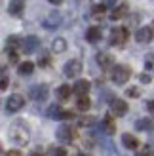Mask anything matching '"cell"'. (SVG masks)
<instances>
[{"label":"cell","mask_w":154,"mask_h":156,"mask_svg":"<svg viewBox=\"0 0 154 156\" xmlns=\"http://www.w3.org/2000/svg\"><path fill=\"white\" fill-rule=\"evenodd\" d=\"M8 137H10V141L13 145H17V147H23V145H27L29 143V129L25 124H21V122H15L10 126V129H8Z\"/></svg>","instance_id":"cell-1"},{"label":"cell","mask_w":154,"mask_h":156,"mask_svg":"<svg viewBox=\"0 0 154 156\" xmlns=\"http://www.w3.org/2000/svg\"><path fill=\"white\" fill-rule=\"evenodd\" d=\"M129 76H131V69L128 65H112L110 67V78H112L114 84L124 86L129 80Z\"/></svg>","instance_id":"cell-2"},{"label":"cell","mask_w":154,"mask_h":156,"mask_svg":"<svg viewBox=\"0 0 154 156\" xmlns=\"http://www.w3.org/2000/svg\"><path fill=\"white\" fill-rule=\"evenodd\" d=\"M128 38H129V30L126 27H116L110 33V44L116 46V48H122L128 42Z\"/></svg>","instance_id":"cell-3"},{"label":"cell","mask_w":154,"mask_h":156,"mask_svg":"<svg viewBox=\"0 0 154 156\" xmlns=\"http://www.w3.org/2000/svg\"><path fill=\"white\" fill-rule=\"evenodd\" d=\"M29 95L33 97L36 103H44V101L48 99V95H50V90H48V86H46V84L30 86V88H29Z\"/></svg>","instance_id":"cell-4"},{"label":"cell","mask_w":154,"mask_h":156,"mask_svg":"<svg viewBox=\"0 0 154 156\" xmlns=\"http://www.w3.org/2000/svg\"><path fill=\"white\" fill-rule=\"evenodd\" d=\"M48 116L51 120H68V118H74V112L72 111H65L61 105H51L48 108Z\"/></svg>","instance_id":"cell-5"},{"label":"cell","mask_w":154,"mask_h":156,"mask_svg":"<svg viewBox=\"0 0 154 156\" xmlns=\"http://www.w3.org/2000/svg\"><path fill=\"white\" fill-rule=\"evenodd\" d=\"M23 107H25V99H23V95H19V93H12V95L8 97V101H6V111L10 114L21 111Z\"/></svg>","instance_id":"cell-6"},{"label":"cell","mask_w":154,"mask_h":156,"mask_svg":"<svg viewBox=\"0 0 154 156\" xmlns=\"http://www.w3.org/2000/svg\"><path fill=\"white\" fill-rule=\"evenodd\" d=\"M55 135H57V139L61 143H71L74 139V128L71 124H61L57 128V131H55Z\"/></svg>","instance_id":"cell-7"},{"label":"cell","mask_w":154,"mask_h":156,"mask_svg":"<svg viewBox=\"0 0 154 156\" xmlns=\"http://www.w3.org/2000/svg\"><path fill=\"white\" fill-rule=\"evenodd\" d=\"M82 73V63L78 59H71V61H67L65 67H63V74L67 78H76Z\"/></svg>","instance_id":"cell-8"},{"label":"cell","mask_w":154,"mask_h":156,"mask_svg":"<svg viewBox=\"0 0 154 156\" xmlns=\"http://www.w3.org/2000/svg\"><path fill=\"white\" fill-rule=\"evenodd\" d=\"M38 46H40V40H38L36 36H27L25 40L21 42V50H23V53L30 55V53H34L38 50Z\"/></svg>","instance_id":"cell-9"},{"label":"cell","mask_w":154,"mask_h":156,"mask_svg":"<svg viewBox=\"0 0 154 156\" xmlns=\"http://www.w3.org/2000/svg\"><path fill=\"white\" fill-rule=\"evenodd\" d=\"M110 112L114 116H124L128 112V103L124 99H112L110 101Z\"/></svg>","instance_id":"cell-10"},{"label":"cell","mask_w":154,"mask_h":156,"mask_svg":"<svg viewBox=\"0 0 154 156\" xmlns=\"http://www.w3.org/2000/svg\"><path fill=\"white\" fill-rule=\"evenodd\" d=\"M152 36H154V30L150 27H141L139 30L135 33V40L139 42V44H147L152 40Z\"/></svg>","instance_id":"cell-11"},{"label":"cell","mask_w":154,"mask_h":156,"mask_svg":"<svg viewBox=\"0 0 154 156\" xmlns=\"http://www.w3.org/2000/svg\"><path fill=\"white\" fill-rule=\"evenodd\" d=\"M23 10H25L23 0H10V4H8V13L10 15H13V17H21Z\"/></svg>","instance_id":"cell-12"},{"label":"cell","mask_w":154,"mask_h":156,"mask_svg":"<svg viewBox=\"0 0 154 156\" xmlns=\"http://www.w3.org/2000/svg\"><path fill=\"white\" fill-rule=\"evenodd\" d=\"M89 90H91L89 80H84V78H80V80L74 84L72 93H76V95H88V91H89Z\"/></svg>","instance_id":"cell-13"},{"label":"cell","mask_w":154,"mask_h":156,"mask_svg":"<svg viewBox=\"0 0 154 156\" xmlns=\"http://www.w3.org/2000/svg\"><path fill=\"white\" fill-rule=\"evenodd\" d=\"M101 36H103L101 27H89V29L86 30V40H88L89 44H97L99 40H101Z\"/></svg>","instance_id":"cell-14"},{"label":"cell","mask_w":154,"mask_h":156,"mask_svg":"<svg viewBox=\"0 0 154 156\" xmlns=\"http://www.w3.org/2000/svg\"><path fill=\"white\" fill-rule=\"evenodd\" d=\"M135 128L141 131H149V133H154V118H139L135 122Z\"/></svg>","instance_id":"cell-15"},{"label":"cell","mask_w":154,"mask_h":156,"mask_svg":"<svg viewBox=\"0 0 154 156\" xmlns=\"http://www.w3.org/2000/svg\"><path fill=\"white\" fill-rule=\"evenodd\" d=\"M103 126H105V129H107V133H109V135L116 133V118H114V114H112V112H109V114L105 116Z\"/></svg>","instance_id":"cell-16"},{"label":"cell","mask_w":154,"mask_h":156,"mask_svg":"<svg viewBox=\"0 0 154 156\" xmlns=\"http://www.w3.org/2000/svg\"><path fill=\"white\" fill-rule=\"evenodd\" d=\"M122 143H124L126 149L135 151L137 147H139V139H137L135 135H131V133H124V135H122Z\"/></svg>","instance_id":"cell-17"},{"label":"cell","mask_w":154,"mask_h":156,"mask_svg":"<svg viewBox=\"0 0 154 156\" xmlns=\"http://www.w3.org/2000/svg\"><path fill=\"white\" fill-rule=\"evenodd\" d=\"M61 25V15L59 13H50V17L44 21V29H48V30H51V29H57Z\"/></svg>","instance_id":"cell-18"},{"label":"cell","mask_w":154,"mask_h":156,"mask_svg":"<svg viewBox=\"0 0 154 156\" xmlns=\"http://www.w3.org/2000/svg\"><path fill=\"white\" fill-rule=\"evenodd\" d=\"M128 10H129L128 4H120V6H116V8L110 12V19H112V21H118V19H122V17H126V15H128Z\"/></svg>","instance_id":"cell-19"},{"label":"cell","mask_w":154,"mask_h":156,"mask_svg":"<svg viewBox=\"0 0 154 156\" xmlns=\"http://www.w3.org/2000/svg\"><path fill=\"white\" fill-rule=\"evenodd\" d=\"M97 63L101 65L103 69H110L114 65V59L109 55V53H99V55H97Z\"/></svg>","instance_id":"cell-20"},{"label":"cell","mask_w":154,"mask_h":156,"mask_svg":"<svg viewBox=\"0 0 154 156\" xmlns=\"http://www.w3.org/2000/svg\"><path fill=\"white\" fill-rule=\"evenodd\" d=\"M17 73L21 76H29V74H33L34 73V63H30V61H25V63H21L17 67Z\"/></svg>","instance_id":"cell-21"},{"label":"cell","mask_w":154,"mask_h":156,"mask_svg":"<svg viewBox=\"0 0 154 156\" xmlns=\"http://www.w3.org/2000/svg\"><path fill=\"white\" fill-rule=\"evenodd\" d=\"M71 93H72V88L68 84H63V86H59V88H57V97L61 101H67L68 97H71Z\"/></svg>","instance_id":"cell-22"},{"label":"cell","mask_w":154,"mask_h":156,"mask_svg":"<svg viewBox=\"0 0 154 156\" xmlns=\"http://www.w3.org/2000/svg\"><path fill=\"white\" fill-rule=\"evenodd\" d=\"M91 107V101L88 95H78V101H76V108L78 111H88V108Z\"/></svg>","instance_id":"cell-23"},{"label":"cell","mask_w":154,"mask_h":156,"mask_svg":"<svg viewBox=\"0 0 154 156\" xmlns=\"http://www.w3.org/2000/svg\"><path fill=\"white\" fill-rule=\"evenodd\" d=\"M51 50L55 51V53H63L67 50V42H65V38H55L51 44Z\"/></svg>","instance_id":"cell-24"},{"label":"cell","mask_w":154,"mask_h":156,"mask_svg":"<svg viewBox=\"0 0 154 156\" xmlns=\"http://www.w3.org/2000/svg\"><path fill=\"white\" fill-rule=\"evenodd\" d=\"M19 44H21L19 36H10V38L6 40V48H8V50H15V48H17Z\"/></svg>","instance_id":"cell-25"},{"label":"cell","mask_w":154,"mask_h":156,"mask_svg":"<svg viewBox=\"0 0 154 156\" xmlns=\"http://www.w3.org/2000/svg\"><path fill=\"white\" fill-rule=\"evenodd\" d=\"M50 156H67V149H63V147H50Z\"/></svg>","instance_id":"cell-26"},{"label":"cell","mask_w":154,"mask_h":156,"mask_svg":"<svg viewBox=\"0 0 154 156\" xmlns=\"http://www.w3.org/2000/svg\"><path fill=\"white\" fill-rule=\"evenodd\" d=\"M105 12H107V6H105V4H97V6H93V17H101Z\"/></svg>","instance_id":"cell-27"},{"label":"cell","mask_w":154,"mask_h":156,"mask_svg":"<svg viewBox=\"0 0 154 156\" xmlns=\"http://www.w3.org/2000/svg\"><path fill=\"white\" fill-rule=\"evenodd\" d=\"M135 156H150V147L149 145H145V147H137L135 149Z\"/></svg>","instance_id":"cell-28"},{"label":"cell","mask_w":154,"mask_h":156,"mask_svg":"<svg viewBox=\"0 0 154 156\" xmlns=\"http://www.w3.org/2000/svg\"><path fill=\"white\" fill-rule=\"evenodd\" d=\"M91 124H93V118H91V116H82V118L78 120V126H91Z\"/></svg>","instance_id":"cell-29"},{"label":"cell","mask_w":154,"mask_h":156,"mask_svg":"<svg viewBox=\"0 0 154 156\" xmlns=\"http://www.w3.org/2000/svg\"><path fill=\"white\" fill-rule=\"evenodd\" d=\"M126 95H128V97H139L141 91L137 90V88H129V90H126Z\"/></svg>","instance_id":"cell-30"},{"label":"cell","mask_w":154,"mask_h":156,"mask_svg":"<svg viewBox=\"0 0 154 156\" xmlns=\"http://www.w3.org/2000/svg\"><path fill=\"white\" fill-rule=\"evenodd\" d=\"M8 55H10V63H17V51L15 50H8Z\"/></svg>","instance_id":"cell-31"},{"label":"cell","mask_w":154,"mask_h":156,"mask_svg":"<svg viewBox=\"0 0 154 156\" xmlns=\"http://www.w3.org/2000/svg\"><path fill=\"white\" fill-rule=\"evenodd\" d=\"M48 63H50V57H48V55H46V53H44V55H42V59L38 61V65H40V67H46Z\"/></svg>","instance_id":"cell-32"},{"label":"cell","mask_w":154,"mask_h":156,"mask_svg":"<svg viewBox=\"0 0 154 156\" xmlns=\"http://www.w3.org/2000/svg\"><path fill=\"white\" fill-rule=\"evenodd\" d=\"M8 84H10V80H8V78L4 76L2 80H0V90H6V88H8Z\"/></svg>","instance_id":"cell-33"},{"label":"cell","mask_w":154,"mask_h":156,"mask_svg":"<svg viewBox=\"0 0 154 156\" xmlns=\"http://www.w3.org/2000/svg\"><path fill=\"white\" fill-rule=\"evenodd\" d=\"M139 80H141L143 84H149V82H150V74H141Z\"/></svg>","instance_id":"cell-34"},{"label":"cell","mask_w":154,"mask_h":156,"mask_svg":"<svg viewBox=\"0 0 154 156\" xmlns=\"http://www.w3.org/2000/svg\"><path fill=\"white\" fill-rule=\"evenodd\" d=\"M147 108H149V112L154 116V101H149V103H147Z\"/></svg>","instance_id":"cell-35"},{"label":"cell","mask_w":154,"mask_h":156,"mask_svg":"<svg viewBox=\"0 0 154 156\" xmlns=\"http://www.w3.org/2000/svg\"><path fill=\"white\" fill-rule=\"evenodd\" d=\"M48 2H50V4H53V6H59L61 2H63V0H48Z\"/></svg>","instance_id":"cell-36"},{"label":"cell","mask_w":154,"mask_h":156,"mask_svg":"<svg viewBox=\"0 0 154 156\" xmlns=\"http://www.w3.org/2000/svg\"><path fill=\"white\" fill-rule=\"evenodd\" d=\"M6 156H21V154H19V152H17V151H12V152H8V154H6Z\"/></svg>","instance_id":"cell-37"},{"label":"cell","mask_w":154,"mask_h":156,"mask_svg":"<svg viewBox=\"0 0 154 156\" xmlns=\"http://www.w3.org/2000/svg\"><path fill=\"white\" fill-rule=\"evenodd\" d=\"M30 156H44V154H40V152H33Z\"/></svg>","instance_id":"cell-38"},{"label":"cell","mask_w":154,"mask_h":156,"mask_svg":"<svg viewBox=\"0 0 154 156\" xmlns=\"http://www.w3.org/2000/svg\"><path fill=\"white\" fill-rule=\"evenodd\" d=\"M4 73H6V71H4V69H0V76H4Z\"/></svg>","instance_id":"cell-39"},{"label":"cell","mask_w":154,"mask_h":156,"mask_svg":"<svg viewBox=\"0 0 154 156\" xmlns=\"http://www.w3.org/2000/svg\"><path fill=\"white\" fill-rule=\"evenodd\" d=\"M80 156H91V154H80Z\"/></svg>","instance_id":"cell-40"},{"label":"cell","mask_w":154,"mask_h":156,"mask_svg":"<svg viewBox=\"0 0 154 156\" xmlns=\"http://www.w3.org/2000/svg\"><path fill=\"white\" fill-rule=\"evenodd\" d=\"M0 152H2V147H0Z\"/></svg>","instance_id":"cell-41"},{"label":"cell","mask_w":154,"mask_h":156,"mask_svg":"<svg viewBox=\"0 0 154 156\" xmlns=\"http://www.w3.org/2000/svg\"><path fill=\"white\" fill-rule=\"evenodd\" d=\"M150 156H154V154H150Z\"/></svg>","instance_id":"cell-42"},{"label":"cell","mask_w":154,"mask_h":156,"mask_svg":"<svg viewBox=\"0 0 154 156\" xmlns=\"http://www.w3.org/2000/svg\"><path fill=\"white\" fill-rule=\"evenodd\" d=\"M152 27H154V25H152Z\"/></svg>","instance_id":"cell-43"}]
</instances>
